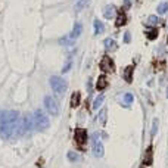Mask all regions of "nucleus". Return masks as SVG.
Listing matches in <instances>:
<instances>
[{"label":"nucleus","mask_w":168,"mask_h":168,"mask_svg":"<svg viewBox=\"0 0 168 168\" xmlns=\"http://www.w3.org/2000/svg\"><path fill=\"white\" fill-rule=\"evenodd\" d=\"M131 41V34L130 31H126L124 33V43H130Z\"/></svg>","instance_id":"bb28decb"},{"label":"nucleus","mask_w":168,"mask_h":168,"mask_svg":"<svg viewBox=\"0 0 168 168\" xmlns=\"http://www.w3.org/2000/svg\"><path fill=\"white\" fill-rule=\"evenodd\" d=\"M81 31H83V25L80 24V22H75L74 30H72V33H71V39L75 40L77 37H80V35H81Z\"/></svg>","instance_id":"ddd939ff"},{"label":"nucleus","mask_w":168,"mask_h":168,"mask_svg":"<svg viewBox=\"0 0 168 168\" xmlns=\"http://www.w3.org/2000/svg\"><path fill=\"white\" fill-rule=\"evenodd\" d=\"M80 105V93H72V96H71V106L72 108H77V106Z\"/></svg>","instance_id":"dca6fc26"},{"label":"nucleus","mask_w":168,"mask_h":168,"mask_svg":"<svg viewBox=\"0 0 168 168\" xmlns=\"http://www.w3.org/2000/svg\"><path fill=\"white\" fill-rule=\"evenodd\" d=\"M105 49H106V52H115L118 49V44L115 43V40H112V39H106L105 41Z\"/></svg>","instance_id":"9b49d317"},{"label":"nucleus","mask_w":168,"mask_h":168,"mask_svg":"<svg viewBox=\"0 0 168 168\" xmlns=\"http://www.w3.org/2000/svg\"><path fill=\"white\" fill-rule=\"evenodd\" d=\"M50 86H52L53 90H55V93H58V94H62L66 88L65 80L60 78V77H52L50 78Z\"/></svg>","instance_id":"7ed1b4c3"},{"label":"nucleus","mask_w":168,"mask_h":168,"mask_svg":"<svg viewBox=\"0 0 168 168\" xmlns=\"http://www.w3.org/2000/svg\"><path fill=\"white\" fill-rule=\"evenodd\" d=\"M103 100H105V97H103L102 94H99V96L94 99V102H93V108H94V109H99L100 106H102V103H103Z\"/></svg>","instance_id":"f3484780"},{"label":"nucleus","mask_w":168,"mask_h":168,"mask_svg":"<svg viewBox=\"0 0 168 168\" xmlns=\"http://www.w3.org/2000/svg\"><path fill=\"white\" fill-rule=\"evenodd\" d=\"M69 69H71V60H68V62H66V65L64 66V69H62V72H68Z\"/></svg>","instance_id":"c85d7f7f"},{"label":"nucleus","mask_w":168,"mask_h":168,"mask_svg":"<svg viewBox=\"0 0 168 168\" xmlns=\"http://www.w3.org/2000/svg\"><path fill=\"white\" fill-rule=\"evenodd\" d=\"M100 68H102V71H105V72H114V69H115V66H114V62H112V59H111L108 55L102 58Z\"/></svg>","instance_id":"423d86ee"},{"label":"nucleus","mask_w":168,"mask_h":168,"mask_svg":"<svg viewBox=\"0 0 168 168\" xmlns=\"http://www.w3.org/2000/svg\"><path fill=\"white\" fill-rule=\"evenodd\" d=\"M126 22H127V16H126V13H124V12L118 13V16H117V21H115V25H117V27H122Z\"/></svg>","instance_id":"4468645a"},{"label":"nucleus","mask_w":168,"mask_h":168,"mask_svg":"<svg viewBox=\"0 0 168 168\" xmlns=\"http://www.w3.org/2000/svg\"><path fill=\"white\" fill-rule=\"evenodd\" d=\"M105 31V27H103V24L99 21V19H96L94 21V34L97 35V34H102Z\"/></svg>","instance_id":"2eb2a0df"},{"label":"nucleus","mask_w":168,"mask_h":168,"mask_svg":"<svg viewBox=\"0 0 168 168\" xmlns=\"http://www.w3.org/2000/svg\"><path fill=\"white\" fill-rule=\"evenodd\" d=\"M156 11H158V13L159 15H164V13H167L168 12V2H164V3H161L158 7H156Z\"/></svg>","instance_id":"a211bd4d"},{"label":"nucleus","mask_w":168,"mask_h":168,"mask_svg":"<svg viewBox=\"0 0 168 168\" xmlns=\"http://www.w3.org/2000/svg\"><path fill=\"white\" fill-rule=\"evenodd\" d=\"M22 127H24V131H31L34 128V117L27 114L22 120Z\"/></svg>","instance_id":"6e6552de"},{"label":"nucleus","mask_w":168,"mask_h":168,"mask_svg":"<svg viewBox=\"0 0 168 168\" xmlns=\"http://www.w3.org/2000/svg\"><path fill=\"white\" fill-rule=\"evenodd\" d=\"M115 13H117V7H115L114 5L105 6V9H103V16L106 18V19H114Z\"/></svg>","instance_id":"1a4fd4ad"},{"label":"nucleus","mask_w":168,"mask_h":168,"mask_svg":"<svg viewBox=\"0 0 168 168\" xmlns=\"http://www.w3.org/2000/svg\"><path fill=\"white\" fill-rule=\"evenodd\" d=\"M156 130H158V118L153 120V124H152V130H150V136H155L156 134Z\"/></svg>","instance_id":"b1692460"},{"label":"nucleus","mask_w":168,"mask_h":168,"mask_svg":"<svg viewBox=\"0 0 168 168\" xmlns=\"http://www.w3.org/2000/svg\"><path fill=\"white\" fill-rule=\"evenodd\" d=\"M24 133L22 120L16 111L3 112L0 117V137L12 139L15 136H21Z\"/></svg>","instance_id":"f257e3e1"},{"label":"nucleus","mask_w":168,"mask_h":168,"mask_svg":"<svg viewBox=\"0 0 168 168\" xmlns=\"http://www.w3.org/2000/svg\"><path fill=\"white\" fill-rule=\"evenodd\" d=\"M124 102H126V105H131L133 103V94L131 93H126V94H124Z\"/></svg>","instance_id":"393cba45"},{"label":"nucleus","mask_w":168,"mask_h":168,"mask_svg":"<svg viewBox=\"0 0 168 168\" xmlns=\"http://www.w3.org/2000/svg\"><path fill=\"white\" fill-rule=\"evenodd\" d=\"M68 159H69V161H72V162H75V161H78V155L71 150V152H68Z\"/></svg>","instance_id":"a878e982"},{"label":"nucleus","mask_w":168,"mask_h":168,"mask_svg":"<svg viewBox=\"0 0 168 168\" xmlns=\"http://www.w3.org/2000/svg\"><path fill=\"white\" fill-rule=\"evenodd\" d=\"M75 141L78 145H84L87 141V131L84 128H77L75 130Z\"/></svg>","instance_id":"0eeeda50"},{"label":"nucleus","mask_w":168,"mask_h":168,"mask_svg":"<svg viewBox=\"0 0 168 168\" xmlns=\"http://www.w3.org/2000/svg\"><path fill=\"white\" fill-rule=\"evenodd\" d=\"M167 97H168V90H167Z\"/></svg>","instance_id":"c756f323"},{"label":"nucleus","mask_w":168,"mask_h":168,"mask_svg":"<svg viewBox=\"0 0 168 168\" xmlns=\"http://www.w3.org/2000/svg\"><path fill=\"white\" fill-rule=\"evenodd\" d=\"M133 71H134V66H131V65H128L126 69L122 71V77H124V80H126L127 83H131V80H133Z\"/></svg>","instance_id":"f8f14e48"},{"label":"nucleus","mask_w":168,"mask_h":168,"mask_svg":"<svg viewBox=\"0 0 168 168\" xmlns=\"http://www.w3.org/2000/svg\"><path fill=\"white\" fill-rule=\"evenodd\" d=\"M99 121H100L102 126H105V124H106V109H102V111H100V114H99Z\"/></svg>","instance_id":"5701e85b"},{"label":"nucleus","mask_w":168,"mask_h":168,"mask_svg":"<svg viewBox=\"0 0 168 168\" xmlns=\"http://www.w3.org/2000/svg\"><path fill=\"white\" fill-rule=\"evenodd\" d=\"M87 92H88V96L92 94V92H93V86H92V80L88 78V83H87Z\"/></svg>","instance_id":"cd10ccee"},{"label":"nucleus","mask_w":168,"mask_h":168,"mask_svg":"<svg viewBox=\"0 0 168 168\" xmlns=\"http://www.w3.org/2000/svg\"><path fill=\"white\" fill-rule=\"evenodd\" d=\"M106 87H108V80H106L105 75H100L99 78H97V83H96V90L102 92V90H105Z\"/></svg>","instance_id":"9d476101"},{"label":"nucleus","mask_w":168,"mask_h":168,"mask_svg":"<svg viewBox=\"0 0 168 168\" xmlns=\"http://www.w3.org/2000/svg\"><path fill=\"white\" fill-rule=\"evenodd\" d=\"M92 147H93V153H94V156L96 158H100V156H103V145H102V141L99 140V136L94 134L92 136Z\"/></svg>","instance_id":"39448f33"},{"label":"nucleus","mask_w":168,"mask_h":168,"mask_svg":"<svg viewBox=\"0 0 168 168\" xmlns=\"http://www.w3.org/2000/svg\"><path fill=\"white\" fill-rule=\"evenodd\" d=\"M34 126H35V128L40 130V131H44V130L49 128L50 121L47 118V115L44 114L43 111H35V114H34Z\"/></svg>","instance_id":"f03ea898"},{"label":"nucleus","mask_w":168,"mask_h":168,"mask_svg":"<svg viewBox=\"0 0 168 168\" xmlns=\"http://www.w3.org/2000/svg\"><path fill=\"white\" fill-rule=\"evenodd\" d=\"M88 2H90V0H80V2H77V5H75V11L80 12L81 9H84L86 5H88Z\"/></svg>","instance_id":"6ab92c4d"},{"label":"nucleus","mask_w":168,"mask_h":168,"mask_svg":"<svg viewBox=\"0 0 168 168\" xmlns=\"http://www.w3.org/2000/svg\"><path fill=\"white\" fill-rule=\"evenodd\" d=\"M146 34H147V39H149V40H155V39L158 37V31H156L155 28H152V30H149V31H147Z\"/></svg>","instance_id":"4be33fe9"},{"label":"nucleus","mask_w":168,"mask_h":168,"mask_svg":"<svg viewBox=\"0 0 168 168\" xmlns=\"http://www.w3.org/2000/svg\"><path fill=\"white\" fill-rule=\"evenodd\" d=\"M145 164H147V165L152 164V147H149V149H147L146 156H145Z\"/></svg>","instance_id":"aec40b11"},{"label":"nucleus","mask_w":168,"mask_h":168,"mask_svg":"<svg viewBox=\"0 0 168 168\" xmlns=\"http://www.w3.org/2000/svg\"><path fill=\"white\" fill-rule=\"evenodd\" d=\"M44 106H46V109L50 115H59V103L52 96L44 97Z\"/></svg>","instance_id":"20e7f679"},{"label":"nucleus","mask_w":168,"mask_h":168,"mask_svg":"<svg viewBox=\"0 0 168 168\" xmlns=\"http://www.w3.org/2000/svg\"><path fill=\"white\" fill-rule=\"evenodd\" d=\"M156 24H159L158 16H155V15H150V16L147 18V25H156Z\"/></svg>","instance_id":"412c9836"}]
</instances>
